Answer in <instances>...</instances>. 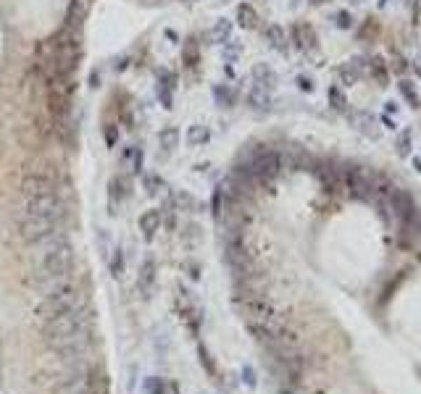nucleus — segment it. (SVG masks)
I'll list each match as a JSON object with an SVG mask.
<instances>
[{
	"mask_svg": "<svg viewBox=\"0 0 421 394\" xmlns=\"http://www.w3.org/2000/svg\"><path fill=\"white\" fill-rule=\"evenodd\" d=\"M37 258H35V274L32 284L42 292L51 294L55 289L71 284V271H74V247L64 232H55L48 239L35 245Z\"/></svg>",
	"mask_w": 421,
	"mask_h": 394,
	"instance_id": "obj_1",
	"label": "nucleus"
},
{
	"mask_svg": "<svg viewBox=\"0 0 421 394\" xmlns=\"http://www.w3.org/2000/svg\"><path fill=\"white\" fill-rule=\"evenodd\" d=\"M74 308H84V297L74 284H66V287L45 294V300L37 305V315L42 321H48L53 315H61L66 310H74Z\"/></svg>",
	"mask_w": 421,
	"mask_h": 394,
	"instance_id": "obj_2",
	"label": "nucleus"
},
{
	"mask_svg": "<svg viewBox=\"0 0 421 394\" xmlns=\"http://www.w3.org/2000/svg\"><path fill=\"white\" fill-rule=\"evenodd\" d=\"M19 232H21V239H24V242L37 245V242L48 239V236L55 234V232H61V223L53 221V218H42V216L19 213Z\"/></svg>",
	"mask_w": 421,
	"mask_h": 394,
	"instance_id": "obj_3",
	"label": "nucleus"
},
{
	"mask_svg": "<svg viewBox=\"0 0 421 394\" xmlns=\"http://www.w3.org/2000/svg\"><path fill=\"white\" fill-rule=\"evenodd\" d=\"M342 187L355 200H374V173H368L364 166L342 169Z\"/></svg>",
	"mask_w": 421,
	"mask_h": 394,
	"instance_id": "obj_4",
	"label": "nucleus"
},
{
	"mask_svg": "<svg viewBox=\"0 0 421 394\" xmlns=\"http://www.w3.org/2000/svg\"><path fill=\"white\" fill-rule=\"evenodd\" d=\"M287 39L295 50L305 53V50H314L316 48L319 35H316V29L311 24H305V21H295V24L287 29Z\"/></svg>",
	"mask_w": 421,
	"mask_h": 394,
	"instance_id": "obj_5",
	"label": "nucleus"
},
{
	"mask_svg": "<svg viewBox=\"0 0 421 394\" xmlns=\"http://www.w3.org/2000/svg\"><path fill=\"white\" fill-rule=\"evenodd\" d=\"M132 195V176L127 171H121L116 176H111L108 182V205H111V213H116V208L124 205V200Z\"/></svg>",
	"mask_w": 421,
	"mask_h": 394,
	"instance_id": "obj_6",
	"label": "nucleus"
},
{
	"mask_svg": "<svg viewBox=\"0 0 421 394\" xmlns=\"http://www.w3.org/2000/svg\"><path fill=\"white\" fill-rule=\"evenodd\" d=\"M51 192H58V189H55V182H53V176L42 173V171L29 173L24 182H21V195H24V200H29V197L51 195Z\"/></svg>",
	"mask_w": 421,
	"mask_h": 394,
	"instance_id": "obj_7",
	"label": "nucleus"
},
{
	"mask_svg": "<svg viewBox=\"0 0 421 394\" xmlns=\"http://www.w3.org/2000/svg\"><path fill=\"white\" fill-rule=\"evenodd\" d=\"M364 74H366V58H350V61L337 66L334 79H337L340 87H353V84H358V79L364 77Z\"/></svg>",
	"mask_w": 421,
	"mask_h": 394,
	"instance_id": "obj_8",
	"label": "nucleus"
},
{
	"mask_svg": "<svg viewBox=\"0 0 421 394\" xmlns=\"http://www.w3.org/2000/svg\"><path fill=\"white\" fill-rule=\"evenodd\" d=\"M353 116V124L355 129L361 131V134H366L368 140H379V118L374 116L371 111H355V113H350Z\"/></svg>",
	"mask_w": 421,
	"mask_h": 394,
	"instance_id": "obj_9",
	"label": "nucleus"
},
{
	"mask_svg": "<svg viewBox=\"0 0 421 394\" xmlns=\"http://www.w3.org/2000/svg\"><path fill=\"white\" fill-rule=\"evenodd\" d=\"M245 103H248L253 111H269L271 103H274V97H271V90L258 87V84H253V82H250L248 92H245Z\"/></svg>",
	"mask_w": 421,
	"mask_h": 394,
	"instance_id": "obj_10",
	"label": "nucleus"
},
{
	"mask_svg": "<svg viewBox=\"0 0 421 394\" xmlns=\"http://www.w3.org/2000/svg\"><path fill=\"white\" fill-rule=\"evenodd\" d=\"M179 140H182V134H179L177 126H163L161 134H158V156L169 158L179 147Z\"/></svg>",
	"mask_w": 421,
	"mask_h": 394,
	"instance_id": "obj_11",
	"label": "nucleus"
},
{
	"mask_svg": "<svg viewBox=\"0 0 421 394\" xmlns=\"http://www.w3.org/2000/svg\"><path fill=\"white\" fill-rule=\"evenodd\" d=\"M137 226H140V232H143L147 239H153V236L161 232V226H163V210H145L143 216H140V221H137Z\"/></svg>",
	"mask_w": 421,
	"mask_h": 394,
	"instance_id": "obj_12",
	"label": "nucleus"
},
{
	"mask_svg": "<svg viewBox=\"0 0 421 394\" xmlns=\"http://www.w3.org/2000/svg\"><path fill=\"white\" fill-rule=\"evenodd\" d=\"M179 308H182V315L184 321H187V326L192 328V331H197V326H200V308H197V302L190 297V292H179Z\"/></svg>",
	"mask_w": 421,
	"mask_h": 394,
	"instance_id": "obj_13",
	"label": "nucleus"
},
{
	"mask_svg": "<svg viewBox=\"0 0 421 394\" xmlns=\"http://www.w3.org/2000/svg\"><path fill=\"white\" fill-rule=\"evenodd\" d=\"M263 37H266V42H269L274 50L287 53L289 39H287V29H285L282 24H269L266 29H263Z\"/></svg>",
	"mask_w": 421,
	"mask_h": 394,
	"instance_id": "obj_14",
	"label": "nucleus"
},
{
	"mask_svg": "<svg viewBox=\"0 0 421 394\" xmlns=\"http://www.w3.org/2000/svg\"><path fill=\"white\" fill-rule=\"evenodd\" d=\"M153 284H156V261H153V258H145L143 265H140V274H137V289L147 297Z\"/></svg>",
	"mask_w": 421,
	"mask_h": 394,
	"instance_id": "obj_15",
	"label": "nucleus"
},
{
	"mask_svg": "<svg viewBox=\"0 0 421 394\" xmlns=\"http://www.w3.org/2000/svg\"><path fill=\"white\" fill-rule=\"evenodd\" d=\"M250 82L253 84H258V87H266V90H274L276 87V74L271 66L266 64H256L253 66V71H250Z\"/></svg>",
	"mask_w": 421,
	"mask_h": 394,
	"instance_id": "obj_16",
	"label": "nucleus"
},
{
	"mask_svg": "<svg viewBox=\"0 0 421 394\" xmlns=\"http://www.w3.org/2000/svg\"><path fill=\"white\" fill-rule=\"evenodd\" d=\"M184 142L190 144V147H203V144L210 142V129L206 124H190L184 129Z\"/></svg>",
	"mask_w": 421,
	"mask_h": 394,
	"instance_id": "obj_17",
	"label": "nucleus"
},
{
	"mask_svg": "<svg viewBox=\"0 0 421 394\" xmlns=\"http://www.w3.org/2000/svg\"><path fill=\"white\" fill-rule=\"evenodd\" d=\"M213 100L219 105H224V108H232V105H237V100H240V90L232 87V84H226V82H222V84L213 87Z\"/></svg>",
	"mask_w": 421,
	"mask_h": 394,
	"instance_id": "obj_18",
	"label": "nucleus"
},
{
	"mask_svg": "<svg viewBox=\"0 0 421 394\" xmlns=\"http://www.w3.org/2000/svg\"><path fill=\"white\" fill-rule=\"evenodd\" d=\"M327 100H329V108L337 111V113H348V95H345V87L340 84H332L327 90Z\"/></svg>",
	"mask_w": 421,
	"mask_h": 394,
	"instance_id": "obj_19",
	"label": "nucleus"
},
{
	"mask_svg": "<svg viewBox=\"0 0 421 394\" xmlns=\"http://www.w3.org/2000/svg\"><path fill=\"white\" fill-rule=\"evenodd\" d=\"M121 160H124V163H132V171H134V173H143L145 150L140 144H129V147L121 150Z\"/></svg>",
	"mask_w": 421,
	"mask_h": 394,
	"instance_id": "obj_20",
	"label": "nucleus"
},
{
	"mask_svg": "<svg viewBox=\"0 0 421 394\" xmlns=\"http://www.w3.org/2000/svg\"><path fill=\"white\" fill-rule=\"evenodd\" d=\"M366 74H371V77L377 79L379 87H387V84H390V68H387V64H384L382 58H368Z\"/></svg>",
	"mask_w": 421,
	"mask_h": 394,
	"instance_id": "obj_21",
	"label": "nucleus"
},
{
	"mask_svg": "<svg viewBox=\"0 0 421 394\" xmlns=\"http://www.w3.org/2000/svg\"><path fill=\"white\" fill-rule=\"evenodd\" d=\"M237 24L242 29H256L258 26V11L250 3H240L237 6Z\"/></svg>",
	"mask_w": 421,
	"mask_h": 394,
	"instance_id": "obj_22",
	"label": "nucleus"
},
{
	"mask_svg": "<svg viewBox=\"0 0 421 394\" xmlns=\"http://www.w3.org/2000/svg\"><path fill=\"white\" fill-rule=\"evenodd\" d=\"M395 153L400 158H408L411 153H413V131L408 129H400V134H397V140H395Z\"/></svg>",
	"mask_w": 421,
	"mask_h": 394,
	"instance_id": "obj_23",
	"label": "nucleus"
},
{
	"mask_svg": "<svg viewBox=\"0 0 421 394\" xmlns=\"http://www.w3.org/2000/svg\"><path fill=\"white\" fill-rule=\"evenodd\" d=\"M397 90H400V97H403L411 108H419L421 105L419 95H416V84H413L411 79H406V77L400 79V82H397Z\"/></svg>",
	"mask_w": 421,
	"mask_h": 394,
	"instance_id": "obj_24",
	"label": "nucleus"
},
{
	"mask_svg": "<svg viewBox=\"0 0 421 394\" xmlns=\"http://www.w3.org/2000/svg\"><path fill=\"white\" fill-rule=\"evenodd\" d=\"M182 64L190 66V68H195L200 64V45H197L195 39H187L182 45Z\"/></svg>",
	"mask_w": 421,
	"mask_h": 394,
	"instance_id": "obj_25",
	"label": "nucleus"
},
{
	"mask_svg": "<svg viewBox=\"0 0 421 394\" xmlns=\"http://www.w3.org/2000/svg\"><path fill=\"white\" fill-rule=\"evenodd\" d=\"M210 39H213V42H219V45H224L226 39H232V21H226V19L216 21L213 29H210Z\"/></svg>",
	"mask_w": 421,
	"mask_h": 394,
	"instance_id": "obj_26",
	"label": "nucleus"
},
{
	"mask_svg": "<svg viewBox=\"0 0 421 394\" xmlns=\"http://www.w3.org/2000/svg\"><path fill=\"white\" fill-rule=\"evenodd\" d=\"M143 187L147 189V195H158L166 187V182L161 179V173H143Z\"/></svg>",
	"mask_w": 421,
	"mask_h": 394,
	"instance_id": "obj_27",
	"label": "nucleus"
},
{
	"mask_svg": "<svg viewBox=\"0 0 421 394\" xmlns=\"http://www.w3.org/2000/svg\"><path fill=\"white\" fill-rule=\"evenodd\" d=\"M240 53H242V45H237L235 39H226V42H224V58H226V64H235L237 58H240Z\"/></svg>",
	"mask_w": 421,
	"mask_h": 394,
	"instance_id": "obj_28",
	"label": "nucleus"
},
{
	"mask_svg": "<svg viewBox=\"0 0 421 394\" xmlns=\"http://www.w3.org/2000/svg\"><path fill=\"white\" fill-rule=\"evenodd\" d=\"M177 71H171V68H163L161 74H158V87H169V90H177Z\"/></svg>",
	"mask_w": 421,
	"mask_h": 394,
	"instance_id": "obj_29",
	"label": "nucleus"
},
{
	"mask_svg": "<svg viewBox=\"0 0 421 394\" xmlns=\"http://www.w3.org/2000/svg\"><path fill=\"white\" fill-rule=\"evenodd\" d=\"M108 265H111V274L121 276L124 274V255H121V250H114V258H108Z\"/></svg>",
	"mask_w": 421,
	"mask_h": 394,
	"instance_id": "obj_30",
	"label": "nucleus"
},
{
	"mask_svg": "<svg viewBox=\"0 0 421 394\" xmlns=\"http://www.w3.org/2000/svg\"><path fill=\"white\" fill-rule=\"evenodd\" d=\"M295 84H298V90L305 92V95H311V92L316 90V82L308 77V74H298V77H295Z\"/></svg>",
	"mask_w": 421,
	"mask_h": 394,
	"instance_id": "obj_31",
	"label": "nucleus"
},
{
	"mask_svg": "<svg viewBox=\"0 0 421 394\" xmlns=\"http://www.w3.org/2000/svg\"><path fill=\"white\" fill-rule=\"evenodd\" d=\"M334 26H340V29H353V13L337 11L334 13Z\"/></svg>",
	"mask_w": 421,
	"mask_h": 394,
	"instance_id": "obj_32",
	"label": "nucleus"
},
{
	"mask_svg": "<svg viewBox=\"0 0 421 394\" xmlns=\"http://www.w3.org/2000/svg\"><path fill=\"white\" fill-rule=\"evenodd\" d=\"M156 90H158L161 103L166 105V108H171V105H174V90H169V87H156Z\"/></svg>",
	"mask_w": 421,
	"mask_h": 394,
	"instance_id": "obj_33",
	"label": "nucleus"
},
{
	"mask_svg": "<svg viewBox=\"0 0 421 394\" xmlns=\"http://www.w3.org/2000/svg\"><path fill=\"white\" fill-rule=\"evenodd\" d=\"M174 200H177V205H179V208H182V210L195 208V200H192V197L187 195V192H182V195H177V197H174Z\"/></svg>",
	"mask_w": 421,
	"mask_h": 394,
	"instance_id": "obj_34",
	"label": "nucleus"
},
{
	"mask_svg": "<svg viewBox=\"0 0 421 394\" xmlns=\"http://www.w3.org/2000/svg\"><path fill=\"white\" fill-rule=\"evenodd\" d=\"M408 61H406V58H397V61H395V74H406V71H408Z\"/></svg>",
	"mask_w": 421,
	"mask_h": 394,
	"instance_id": "obj_35",
	"label": "nucleus"
},
{
	"mask_svg": "<svg viewBox=\"0 0 421 394\" xmlns=\"http://www.w3.org/2000/svg\"><path fill=\"white\" fill-rule=\"evenodd\" d=\"M384 113H387V116L397 113V103H395V100H387V103H384Z\"/></svg>",
	"mask_w": 421,
	"mask_h": 394,
	"instance_id": "obj_36",
	"label": "nucleus"
},
{
	"mask_svg": "<svg viewBox=\"0 0 421 394\" xmlns=\"http://www.w3.org/2000/svg\"><path fill=\"white\" fill-rule=\"evenodd\" d=\"M382 121V124H384V126H387V129H395V121L390 116H387V113H382V116H377Z\"/></svg>",
	"mask_w": 421,
	"mask_h": 394,
	"instance_id": "obj_37",
	"label": "nucleus"
},
{
	"mask_svg": "<svg viewBox=\"0 0 421 394\" xmlns=\"http://www.w3.org/2000/svg\"><path fill=\"white\" fill-rule=\"evenodd\" d=\"M413 169H416V171L421 173V158H413Z\"/></svg>",
	"mask_w": 421,
	"mask_h": 394,
	"instance_id": "obj_38",
	"label": "nucleus"
},
{
	"mask_svg": "<svg viewBox=\"0 0 421 394\" xmlns=\"http://www.w3.org/2000/svg\"><path fill=\"white\" fill-rule=\"evenodd\" d=\"M314 6H324V3H329V0H311Z\"/></svg>",
	"mask_w": 421,
	"mask_h": 394,
	"instance_id": "obj_39",
	"label": "nucleus"
},
{
	"mask_svg": "<svg viewBox=\"0 0 421 394\" xmlns=\"http://www.w3.org/2000/svg\"><path fill=\"white\" fill-rule=\"evenodd\" d=\"M419 245H421V210H419Z\"/></svg>",
	"mask_w": 421,
	"mask_h": 394,
	"instance_id": "obj_40",
	"label": "nucleus"
},
{
	"mask_svg": "<svg viewBox=\"0 0 421 394\" xmlns=\"http://www.w3.org/2000/svg\"><path fill=\"white\" fill-rule=\"evenodd\" d=\"M413 71H416V74H419V77H421V64H416V66H413Z\"/></svg>",
	"mask_w": 421,
	"mask_h": 394,
	"instance_id": "obj_41",
	"label": "nucleus"
},
{
	"mask_svg": "<svg viewBox=\"0 0 421 394\" xmlns=\"http://www.w3.org/2000/svg\"><path fill=\"white\" fill-rule=\"evenodd\" d=\"M282 394H298L295 389H282Z\"/></svg>",
	"mask_w": 421,
	"mask_h": 394,
	"instance_id": "obj_42",
	"label": "nucleus"
},
{
	"mask_svg": "<svg viewBox=\"0 0 421 394\" xmlns=\"http://www.w3.org/2000/svg\"><path fill=\"white\" fill-rule=\"evenodd\" d=\"M377 3H379V8H384V6H387V0H377Z\"/></svg>",
	"mask_w": 421,
	"mask_h": 394,
	"instance_id": "obj_43",
	"label": "nucleus"
}]
</instances>
